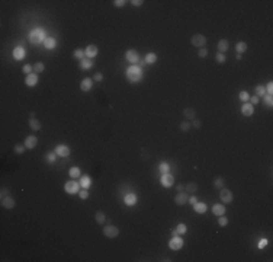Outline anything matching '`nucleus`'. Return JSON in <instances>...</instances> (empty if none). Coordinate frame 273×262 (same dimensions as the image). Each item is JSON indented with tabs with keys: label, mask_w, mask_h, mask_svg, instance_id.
<instances>
[{
	"label": "nucleus",
	"mask_w": 273,
	"mask_h": 262,
	"mask_svg": "<svg viewBox=\"0 0 273 262\" xmlns=\"http://www.w3.org/2000/svg\"><path fill=\"white\" fill-rule=\"evenodd\" d=\"M25 83L28 88H34V86L38 85V74L37 73H31V74H28L25 79Z\"/></svg>",
	"instance_id": "4468645a"
},
{
	"label": "nucleus",
	"mask_w": 273,
	"mask_h": 262,
	"mask_svg": "<svg viewBox=\"0 0 273 262\" xmlns=\"http://www.w3.org/2000/svg\"><path fill=\"white\" fill-rule=\"evenodd\" d=\"M188 199H189V195L183 191V192H177V195L174 197V203L176 205H185L188 204Z\"/></svg>",
	"instance_id": "9b49d317"
},
{
	"label": "nucleus",
	"mask_w": 273,
	"mask_h": 262,
	"mask_svg": "<svg viewBox=\"0 0 273 262\" xmlns=\"http://www.w3.org/2000/svg\"><path fill=\"white\" fill-rule=\"evenodd\" d=\"M224 213H225V205L224 204H214L212 205V214H215L217 217L224 216Z\"/></svg>",
	"instance_id": "412c9836"
},
{
	"label": "nucleus",
	"mask_w": 273,
	"mask_h": 262,
	"mask_svg": "<svg viewBox=\"0 0 273 262\" xmlns=\"http://www.w3.org/2000/svg\"><path fill=\"white\" fill-rule=\"evenodd\" d=\"M217 48H218V53L225 54V53L230 50V43H228L227 39H219L218 44H217Z\"/></svg>",
	"instance_id": "6ab92c4d"
},
{
	"label": "nucleus",
	"mask_w": 273,
	"mask_h": 262,
	"mask_svg": "<svg viewBox=\"0 0 273 262\" xmlns=\"http://www.w3.org/2000/svg\"><path fill=\"white\" fill-rule=\"evenodd\" d=\"M125 58H126V61H129L131 64H138L139 54L135 50H128L125 53Z\"/></svg>",
	"instance_id": "1a4fd4ad"
},
{
	"label": "nucleus",
	"mask_w": 273,
	"mask_h": 262,
	"mask_svg": "<svg viewBox=\"0 0 273 262\" xmlns=\"http://www.w3.org/2000/svg\"><path fill=\"white\" fill-rule=\"evenodd\" d=\"M190 128H192V124H190L189 121H183V123L180 124V130L183 131V133H188Z\"/></svg>",
	"instance_id": "79ce46f5"
},
{
	"label": "nucleus",
	"mask_w": 273,
	"mask_h": 262,
	"mask_svg": "<svg viewBox=\"0 0 273 262\" xmlns=\"http://www.w3.org/2000/svg\"><path fill=\"white\" fill-rule=\"evenodd\" d=\"M25 55H26V51H25V48L22 45H17V47H15V50H13V57L16 60H23L25 58Z\"/></svg>",
	"instance_id": "f3484780"
},
{
	"label": "nucleus",
	"mask_w": 273,
	"mask_h": 262,
	"mask_svg": "<svg viewBox=\"0 0 273 262\" xmlns=\"http://www.w3.org/2000/svg\"><path fill=\"white\" fill-rule=\"evenodd\" d=\"M126 3L128 2H125V0H114V6H116V8H124Z\"/></svg>",
	"instance_id": "8fccbe9b"
},
{
	"label": "nucleus",
	"mask_w": 273,
	"mask_h": 262,
	"mask_svg": "<svg viewBox=\"0 0 273 262\" xmlns=\"http://www.w3.org/2000/svg\"><path fill=\"white\" fill-rule=\"evenodd\" d=\"M80 189H81V185H80V182H77L76 179H73V181H67L66 184H64V191H66L67 194H70V195L79 194Z\"/></svg>",
	"instance_id": "7ed1b4c3"
},
{
	"label": "nucleus",
	"mask_w": 273,
	"mask_h": 262,
	"mask_svg": "<svg viewBox=\"0 0 273 262\" xmlns=\"http://www.w3.org/2000/svg\"><path fill=\"white\" fill-rule=\"evenodd\" d=\"M22 72L26 73V76H28V74H31V73H34V66H31V64H25V66L22 67Z\"/></svg>",
	"instance_id": "c03bdc74"
},
{
	"label": "nucleus",
	"mask_w": 273,
	"mask_h": 262,
	"mask_svg": "<svg viewBox=\"0 0 273 262\" xmlns=\"http://www.w3.org/2000/svg\"><path fill=\"white\" fill-rule=\"evenodd\" d=\"M25 144H16L15 146V153L16 154H23V152H25Z\"/></svg>",
	"instance_id": "a18cd8bd"
},
{
	"label": "nucleus",
	"mask_w": 273,
	"mask_h": 262,
	"mask_svg": "<svg viewBox=\"0 0 273 262\" xmlns=\"http://www.w3.org/2000/svg\"><path fill=\"white\" fill-rule=\"evenodd\" d=\"M183 115H185L186 119H195L196 118V111H195L193 108H186V109L183 111Z\"/></svg>",
	"instance_id": "a878e982"
},
{
	"label": "nucleus",
	"mask_w": 273,
	"mask_h": 262,
	"mask_svg": "<svg viewBox=\"0 0 273 262\" xmlns=\"http://www.w3.org/2000/svg\"><path fill=\"white\" fill-rule=\"evenodd\" d=\"M93 80L95 82H102L103 80V74H102V73H96V74L93 76Z\"/></svg>",
	"instance_id": "5fc2aeb1"
},
{
	"label": "nucleus",
	"mask_w": 273,
	"mask_h": 262,
	"mask_svg": "<svg viewBox=\"0 0 273 262\" xmlns=\"http://www.w3.org/2000/svg\"><path fill=\"white\" fill-rule=\"evenodd\" d=\"M192 125H193L195 128H201L202 123H201V121H199V119H197V118H195V119H193V123H192Z\"/></svg>",
	"instance_id": "13d9d810"
},
{
	"label": "nucleus",
	"mask_w": 273,
	"mask_h": 262,
	"mask_svg": "<svg viewBox=\"0 0 273 262\" xmlns=\"http://www.w3.org/2000/svg\"><path fill=\"white\" fill-rule=\"evenodd\" d=\"M241 114L244 117H251L254 114V106L250 103V102H244V105L241 106Z\"/></svg>",
	"instance_id": "2eb2a0df"
},
{
	"label": "nucleus",
	"mask_w": 273,
	"mask_h": 262,
	"mask_svg": "<svg viewBox=\"0 0 273 262\" xmlns=\"http://www.w3.org/2000/svg\"><path fill=\"white\" fill-rule=\"evenodd\" d=\"M265 95H267V93H266L265 86H263V85L256 86V96H257V98H263Z\"/></svg>",
	"instance_id": "c9c22d12"
},
{
	"label": "nucleus",
	"mask_w": 273,
	"mask_h": 262,
	"mask_svg": "<svg viewBox=\"0 0 273 262\" xmlns=\"http://www.w3.org/2000/svg\"><path fill=\"white\" fill-rule=\"evenodd\" d=\"M41 127H42V124L39 123L37 118H31L29 119V128L32 131H39L41 130Z\"/></svg>",
	"instance_id": "393cba45"
},
{
	"label": "nucleus",
	"mask_w": 273,
	"mask_h": 262,
	"mask_svg": "<svg viewBox=\"0 0 273 262\" xmlns=\"http://www.w3.org/2000/svg\"><path fill=\"white\" fill-rule=\"evenodd\" d=\"M97 53H99V50H97V47L96 45H87L86 48H84V54H86V57H87L89 60L93 58V57H96Z\"/></svg>",
	"instance_id": "dca6fc26"
},
{
	"label": "nucleus",
	"mask_w": 273,
	"mask_h": 262,
	"mask_svg": "<svg viewBox=\"0 0 273 262\" xmlns=\"http://www.w3.org/2000/svg\"><path fill=\"white\" fill-rule=\"evenodd\" d=\"M192 207H193L195 213H197V214H205V213L208 211V205H206L205 203H199V201H197V203L193 204Z\"/></svg>",
	"instance_id": "aec40b11"
},
{
	"label": "nucleus",
	"mask_w": 273,
	"mask_h": 262,
	"mask_svg": "<svg viewBox=\"0 0 273 262\" xmlns=\"http://www.w3.org/2000/svg\"><path fill=\"white\" fill-rule=\"evenodd\" d=\"M157 61V54H154V53H148L147 55H145V63L147 64H154Z\"/></svg>",
	"instance_id": "f704fd0d"
},
{
	"label": "nucleus",
	"mask_w": 273,
	"mask_h": 262,
	"mask_svg": "<svg viewBox=\"0 0 273 262\" xmlns=\"http://www.w3.org/2000/svg\"><path fill=\"white\" fill-rule=\"evenodd\" d=\"M235 58H237V60H238V61H240V60L243 58V55H241V54H237V55H235Z\"/></svg>",
	"instance_id": "680f3d73"
},
{
	"label": "nucleus",
	"mask_w": 273,
	"mask_h": 262,
	"mask_svg": "<svg viewBox=\"0 0 273 262\" xmlns=\"http://www.w3.org/2000/svg\"><path fill=\"white\" fill-rule=\"evenodd\" d=\"M228 224V219L225 216H219L218 217V226L219 227H225Z\"/></svg>",
	"instance_id": "37998d69"
},
{
	"label": "nucleus",
	"mask_w": 273,
	"mask_h": 262,
	"mask_svg": "<svg viewBox=\"0 0 273 262\" xmlns=\"http://www.w3.org/2000/svg\"><path fill=\"white\" fill-rule=\"evenodd\" d=\"M266 93H267V95H272L273 93V83L272 82H269V83H267V86H266Z\"/></svg>",
	"instance_id": "603ef678"
},
{
	"label": "nucleus",
	"mask_w": 273,
	"mask_h": 262,
	"mask_svg": "<svg viewBox=\"0 0 273 262\" xmlns=\"http://www.w3.org/2000/svg\"><path fill=\"white\" fill-rule=\"evenodd\" d=\"M185 191L186 192H189V194H195L197 191V185L196 184H193V182H189L188 185H185Z\"/></svg>",
	"instance_id": "473e14b6"
},
{
	"label": "nucleus",
	"mask_w": 273,
	"mask_h": 262,
	"mask_svg": "<svg viewBox=\"0 0 273 262\" xmlns=\"http://www.w3.org/2000/svg\"><path fill=\"white\" fill-rule=\"evenodd\" d=\"M160 182H161L163 186L170 188V186H173V184H174V176H173L170 172H168V174H163L161 178H160Z\"/></svg>",
	"instance_id": "6e6552de"
},
{
	"label": "nucleus",
	"mask_w": 273,
	"mask_h": 262,
	"mask_svg": "<svg viewBox=\"0 0 273 262\" xmlns=\"http://www.w3.org/2000/svg\"><path fill=\"white\" fill-rule=\"evenodd\" d=\"M248 99H250V95H248L247 90H243V92H240V101L248 102Z\"/></svg>",
	"instance_id": "49530a36"
},
{
	"label": "nucleus",
	"mask_w": 273,
	"mask_h": 262,
	"mask_svg": "<svg viewBox=\"0 0 273 262\" xmlns=\"http://www.w3.org/2000/svg\"><path fill=\"white\" fill-rule=\"evenodd\" d=\"M73 57H74L76 60H79V61H81V60L86 57L84 50H81V48H76V50H74V53H73Z\"/></svg>",
	"instance_id": "7c9ffc66"
},
{
	"label": "nucleus",
	"mask_w": 273,
	"mask_h": 262,
	"mask_svg": "<svg viewBox=\"0 0 273 262\" xmlns=\"http://www.w3.org/2000/svg\"><path fill=\"white\" fill-rule=\"evenodd\" d=\"M168 248H170L172 250L182 249V248H183V239H182V237H179V236L172 237V239L168 240Z\"/></svg>",
	"instance_id": "0eeeda50"
},
{
	"label": "nucleus",
	"mask_w": 273,
	"mask_h": 262,
	"mask_svg": "<svg viewBox=\"0 0 273 262\" xmlns=\"http://www.w3.org/2000/svg\"><path fill=\"white\" fill-rule=\"evenodd\" d=\"M263 102H265V105L267 106V108H272V106H273V98H272V95H265V96H263Z\"/></svg>",
	"instance_id": "58836bf2"
},
{
	"label": "nucleus",
	"mask_w": 273,
	"mask_h": 262,
	"mask_svg": "<svg viewBox=\"0 0 273 262\" xmlns=\"http://www.w3.org/2000/svg\"><path fill=\"white\" fill-rule=\"evenodd\" d=\"M158 170H160V174L163 175V174H168L170 172V165H168L167 162H161L158 165Z\"/></svg>",
	"instance_id": "2f4dec72"
},
{
	"label": "nucleus",
	"mask_w": 273,
	"mask_h": 262,
	"mask_svg": "<svg viewBox=\"0 0 273 262\" xmlns=\"http://www.w3.org/2000/svg\"><path fill=\"white\" fill-rule=\"evenodd\" d=\"M219 199H221L224 204H230V203H232V199H234V195H232V192H231L230 189H225V188H222V189L219 191Z\"/></svg>",
	"instance_id": "423d86ee"
},
{
	"label": "nucleus",
	"mask_w": 273,
	"mask_h": 262,
	"mask_svg": "<svg viewBox=\"0 0 273 262\" xmlns=\"http://www.w3.org/2000/svg\"><path fill=\"white\" fill-rule=\"evenodd\" d=\"M44 47H45L46 50H54L55 47H57V39L52 38V37H48L45 39V43H44Z\"/></svg>",
	"instance_id": "b1692460"
},
{
	"label": "nucleus",
	"mask_w": 273,
	"mask_h": 262,
	"mask_svg": "<svg viewBox=\"0 0 273 262\" xmlns=\"http://www.w3.org/2000/svg\"><path fill=\"white\" fill-rule=\"evenodd\" d=\"M103 234H105L108 239H115V237L119 236V229L114 224H109V226H105L103 227Z\"/></svg>",
	"instance_id": "20e7f679"
},
{
	"label": "nucleus",
	"mask_w": 273,
	"mask_h": 262,
	"mask_svg": "<svg viewBox=\"0 0 273 262\" xmlns=\"http://www.w3.org/2000/svg\"><path fill=\"white\" fill-rule=\"evenodd\" d=\"M197 55H199L201 58H205L206 55H208V50H206L205 47H202V48H199V51H197Z\"/></svg>",
	"instance_id": "09e8293b"
},
{
	"label": "nucleus",
	"mask_w": 273,
	"mask_h": 262,
	"mask_svg": "<svg viewBox=\"0 0 273 262\" xmlns=\"http://www.w3.org/2000/svg\"><path fill=\"white\" fill-rule=\"evenodd\" d=\"M248 101H250V103H251V105L254 106V105H257V103L260 102V98H257V96H250V99H248Z\"/></svg>",
	"instance_id": "3c124183"
},
{
	"label": "nucleus",
	"mask_w": 273,
	"mask_h": 262,
	"mask_svg": "<svg viewBox=\"0 0 273 262\" xmlns=\"http://www.w3.org/2000/svg\"><path fill=\"white\" fill-rule=\"evenodd\" d=\"M215 60H217V63L218 64H224L225 61H227V57H225V54H222V53H217Z\"/></svg>",
	"instance_id": "ea45409f"
},
{
	"label": "nucleus",
	"mask_w": 273,
	"mask_h": 262,
	"mask_svg": "<svg viewBox=\"0 0 273 262\" xmlns=\"http://www.w3.org/2000/svg\"><path fill=\"white\" fill-rule=\"evenodd\" d=\"M92 88H93V80L90 77H86V79H83V80L80 82V89L83 92H89Z\"/></svg>",
	"instance_id": "a211bd4d"
},
{
	"label": "nucleus",
	"mask_w": 273,
	"mask_h": 262,
	"mask_svg": "<svg viewBox=\"0 0 273 262\" xmlns=\"http://www.w3.org/2000/svg\"><path fill=\"white\" fill-rule=\"evenodd\" d=\"M23 144H25L26 149L32 150V149L37 147V144H38V139H37L35 135H28V137L25 139V141H23Z\"/></svg>",
	"instance_id": "ddd939ff"
},
{
	"label": "nucleus",
	"mask_w": 273,
	"mask_h": 262,
	"mask_svg": "<svg viewBox=\"0 0 273 262\" xmlns=\"http://www.w3.org/2000/svg\"><path fill=\"white\" fill-rule=\"evenodd\" d=\"M176 189H177V192H183V191H185V185H183V184H179V185L176 186Z\"/></svg>",
	"instance_id": "052dcab7"
},
{
	"label": "nucleus",
	"mask_w": 273,
	"mask_h": 262,
	"mask_svg": "<svg viewBox=\"0 0 273 262\" xmlns=\"http://www.w3.org/2000/svg\"><path fill=\"white\" fill-rule=\"evenodd\" d=\"M174 230H176V232H177V234H180V236H183V234H185V233L188 232V226H186L185 223H179V224H177V227L174 229Z\"/></svg>",
	"instance_id": "72a5a7b5"
},
{
	"label": "nucleus",
	"mask_w": 273,
	"mask_h": 262,
	"mask_svg": "<svg viewBox=\"0 0 273 262\" xmlns=\"http://www.w3.org/2000/svg\"><path fill=\"white\" fill-rule=\"evenodd\" d=\"M188 203L190 204V205H193V204L197 203V197L196 195H193V197H189V199H188Z\"/></svg>",
	"instance_id": "4d7b16f0"
},
{
	"label": "nucleus",
	"mask_w": 273,
	"mask_h": 262,
	"mask_svg": "<svg viewBox=\"0 0 273 262\" xmlns=\"http://www.w3.org/2000/svg\"><path fill=\"white\" fill-rule=\"evenodd\" d=\"M80 185H81V188H84V189H89L90 188V185H92V178L89 176V175H83V176L79 179Z\"/></svg>",
	"instance_id": "5701e85b"
},
{
	"label": "nucleus",
	"mask_w": 273,
	"mask_h": 262,
	"mask_svg": "<svg viewBox=\"0 0 273 262\" xmlns=\"http://www.w3.org/2000/svg\"><path fill=\"white\" fill-rule=\"evenodd\" d=\"M266 246H267V239H261L259 242V249H265Z\"/></svg>",
	"instance_id": "864d4df0"
},
{
	"label": "nucleus",
	"mask_w": 273,
	"mask_h": 262,
	"mask_svg": "<svg viewBox=\"0 0 273 262\" xmlns=\"http://www.w3.org/2000/svg\"><path fill=\"white\" fill-rule=\"evenodd\" d=\"M68 175H70V178H73V179H77V178H81V170L77 168V166H74V168H71V169L68 170Z\"/></svg>",
	"instance_id": "bb28decb"
},
{
	"label": "nucleus",
	"mask_w": 273,
	"mask_h": 262,
	"mask_svg": "<svg viewBox=\"0 0 273 262\" xmlns=\"http://www.w3.org/2000/svg\"><path fill=\"white\" fill-rule=\"evenodd\" d=\"M95 219H96V223L97 224H105V221H106V216H105V213H103V211H96Z\"/></svg>",
	"instance_id": "c85d7f7f"
},
{
	"label": "nucleus",
	"mask_w": 273,
	"mask_h": 262,
	"mask_svg": "<svg viewBox=\"0 0 273 262\" xmlns=\"http://www.w3.org/2000/svg\"><path fill=\"white\" fill-rule=\"evenodd\" d=\"M137 201H138V198H137L135 194H128V195H125V198H124V203H125V205H128V207L135 205Z\"/></svg>",
	"instance_id": "4be33fe9"
},
{
	"label": "nucleus",
	"mask_w": 273,
	"mask_h": 262,
	"mask_svg": "<svg viewBox=\"0 0 273 262\" xmlns=\"http://www.w3.org/2000/svg\"><path fill=\"white\" fill-rule=\"evenodd\" d=\"M190 43H192L193 47H196V48H202V47H205V44H206V37L202 34H195L193 37H192V39H190Z\"/></svg>",
	"instance_id": "39448f33"
},
{
	"label": "nucleus",
	"mask_w": 273,
	"mask_h": 262,
	"mask_svg": "<svg viewBox=\"0 0 273 262\" xmlns=\"http://www.w3.org/2000/svg\"><path fill=\"white\" fill-rule=\"evenodd\" d=\"M9 195V189L7 188H2V195H0V197H2V198H4V197H7Z\"/></svg>",
	"instance_id": "bf43d9fd"
},
{
	"label": "nucleus",
	"mask_w": 273,
	"mask_h": 262,
	"mask_svg": "<svg viewBox=\"0 0 273 262\" xmlns=\"http://www.w3.org/2000/svg\"><path fill=\"white\" fill-rule=\"evenodd\" d=\"M214 186L217 188V189H222L224 188V179L222 178H215V181H214Z\"/></svg>",
	"instance_id": "a19ab883"
},
{
	"label": "nucleus",
	"mask_w": 273,
	"mask_h": 262,
	"mask_svg": "<svg viewBox=\"0 0 273 262\" xmlns=\"http://www.w3.org/2000/svg\"><path fill=\"white\" fill-rule=\"evenodd\" d=\"M44 70H45V64L44 63H35L34 64V73L38 74V73H42Z\"/></svg>",
	"instance_id": "4c0bfd02"
},
{
	"label": "nucleus",
	"mask_w": 273,
	"mask_h": 262,
	"mask_svg": "<svg viewBox=\"0 0 273 262\" xmlns=\"http://www.w3.org/2000/svg\"><path fill=\"white\" fill-rule=\"evenodd\" d=\"M45 159L48 163H55V160H57V153L55 152H50L45 154Z\"/></svg>",
	"instance_id": "e433bc0d"
},
{
	"label": "nucleus",
	"mask_w": 273,
	"mask_h": 262,
	"mask_svg": "<svg viewBox=\"0 0 273 262\" xmlns=\"http://www.w3.org/2000/svg\"><path fill=\"white\" fill-rule=\"evenodd\" d=\"M0 204H2V207L6 208V210H12V208H15V205H16V203H15V199L10 197V195H7V197H4V198H2V201H0Z\"/></svg>",
	"instance_id": "9d476101"
},
{
	"label": "nucleus",
	"mask_w": 273,
	"mask_h": 262,
	"mask_svg": "<svg viewBox=\"0 0 273 262\" xmlns=\"http://www.w3.org/2000/svg\"><path fill=\"white\" fill-rule=\"evenodd\" d=\"M93 61H90L89 58H83L81 61H80V68H83V70H87V68H92L93 67Z\"/></svg>",
	"instance_id": "c756f323"
},
{
	"label": "nucleus",
	"mask_w": 273,
	"mask_h": 262,
	"mask_svg": "<svg viewBox=\"0 0 273 262\" xmlns=\"http://www.w3.org/2000/svg\"><path fill=\"white\" fill-rule=\"evenodd\" d=\"M235 50H237V54L243 55L244 53L247 51V44L243 43V41H240V43H237V45H235Z\"/></svg>",
	"instance_id": "cd10ccee"
},
{
	"label": "nucleus",
	"mask_w": 273,
	"mask_h": 262,
	"mask_svg": "<svg viewBox=\"0 0 273 262\" xmlns=\"http://www.w3.org/2000/svg\"><path fill=\"white\" fill-rule=\"evenodd\" d=\"M46 38L48 37L45 35V31L41 29V28H35V29H32L29 32V41L32 44H35V45H38L41 43H45Z\"/></svg>",
	"instance_id": "f03ea898"
},
{
	"label": "nucleus",
	"mask_w": 273,
	"mask_h": 262,
	"mask_svg": "<svg viewBox=\"0 0 273 262\" xmlns=\"http://www.w3.org/2000/svg\"><path fill=\"white\" fill-rule=\"evenodd\" d=\"M132 6H135V8H139V6H143V0H132V2H129Z\"/></svg>",
	"instance_id": "6e6d98bb"
},
{
	"label": "nucleus",
	"mask_w": 273,
	"mask_h": 262,
	"mask_svg": "<svg viewBox=\"0 0 273 262\" xmlns=\"http://www.w3.org/2000/svg\"><path fill=\"white\" fill-rule=\"evenodd\" d=\"M55 153H57V156H60V157H68L70 156V149H68L67 146H64V144H58V146L55 147Z\"/></svg>",
	"instance_id": "f8f14e48"
},
{
	"label": "nucleus",
	"mask_w": 273,
	"mask_h": 262,
	"mask_svg": "<svg viewBox=\"0 0 273 262\" xmlns=\"http://www.w3.org/2000/svg\"><path fill=\"white\" fill-rule=\"evenodd\" d=\"M79 197L81 199H87L89 198V189H84V188H81L79 192Z\"/></svg>",
	"instance_id": "de8ad7c7"
},
{
	"label": "nucleus",
	"mask_w": 273,
	"mask_h": 262,
	"mask_svg": "<svg viewBox=\"0 0 273 262\" xmlns=\"http://www.w3.org/2000/svg\"><path fill=\"white\" fill-rule=\"evenodd\" d=\"M126 77L132 83H139L143 80V68L139 67L138 64H132L126 68Z\"/></svg>",
	"instance_id": "f257e3e1"
}]
</instances>
